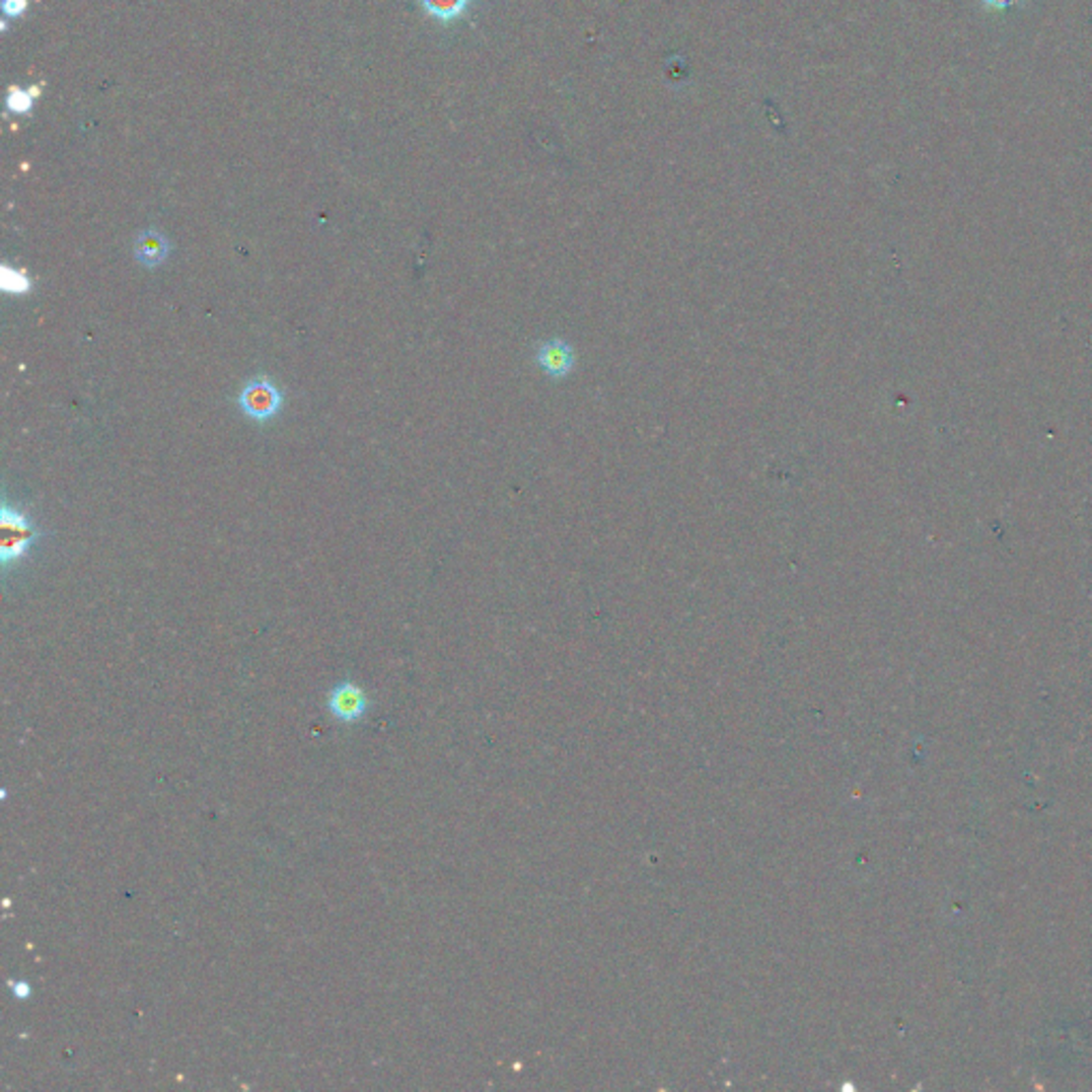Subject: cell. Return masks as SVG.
Segmentation results:
<instances>
[{
  "mask_svg": "<svg viewBox=\"0 0 1092 1092\" xmlns=\"http://www.w3.org/2000/svg\"><path fill=\"white\" fill-rule=\"evenodd\" d=\"M536 365L545 376L563 380L574 372L576 352L570 341H565L563 337H548L536 348Z\"/></svg>",
  "mask_w": 1092,
  "mask_h": 1092,
  "instance_id": "2",
  "label": "cell"
},
{
  "mask_svg": "<svg viewBox=\"0 0 1092 1092\" xmlns=\"http://www.w3.org/2000/svg\"><path fill=\"white\" fill-rule=\"evenodd\" d=\"M282 401V391L265 376L250 380L240 395V407L244 414L258 420V423H265V420L278 414Z\"/></svg>",
  "mask_w": 1092,
  "mask_h": 1092,
  "instance_id": "1",
  "label": "cell"
},
{
  "mask_svg": "<svg viewBox=\"0 0 1092 1092\" xmlns=\"http://www.w3.org/2000/svg\"><path fill=\"white\" fill-rule=\"evenodd\" d=\"M992 3H1001V5H1007L1009 0H992Z\"/></svg>",
  "mask_w": 1092,
  "mask_h": 1092,
  "instance_id": "9",
  "label": "cell"
},
{
  "mask_svg": "<svg viewBox=\"0 0 1092 1092\" xmlns=\"http://www.w3.org/2000/svg\"><path fill=\"white\" fill-rule=\"evenodd\" d=\"M36 541V530L18 510L3 508V563L20 559Z\"/></svg>",
  "mask_w": 1092,
  "mask_h": 1092,
  "instance_id": "4",
  "label": "cell"
},
{
  "mask_svg": "<svg viewBox=\"0 0 1092 1092\" xmlns=\"http://www.w3.org/2000/svg\"><path fill=\"white\" fill-rule=\"evenodd\" d=\"M470 5L472 0H420V7L427 11V16L440 24H451L464 18Z\"/></svg>",
  "mask_w": 1092,
  "mask_h": 1092,
  "instance_id": "6",
  "label": "cell"
},
{
  "mask_svg": "<svg viewBox=\"0 0 1092 1092\" xmlns=\"http://www.w3.org/2000/svg\"><path fill=\"white\" fill-rule=\"evenodd\" d=\"M26 7H29L26 0H3V11L7 13L9 18H20L22 13L26 11Z\"/></svg>",
  "mask_w": 1092,
  "mask_h": 1092,
  "instance_id": "8",
  "label": "cell"
},
{
  "mask_svg": "<svg viewBox=\"0 0 1092 1092\" xmlns=\"http://www.w3.org/2000/svg\"><path fill=\"white\" fill-rule=\"evenodd\" d=\"M169 255V242L158 231H146L135 244V256L146 267H158Z\"/></svg>",
  "mask_w": 1092,
  "mask_h": 1092,
  "instance_id": "5",
  "label": "cell"
},
{
  "mask_svg": "<svg viewBox=\"0 0 1092 1092\" xmlns=\"http://www.w3.org/2000/svg\"><path fill=\"white\" fill-rule=\"evenodd\" d=\"M35 90L26 92L22 88H16L13 86L9 90V97H7V108L13 111V113H29L33 109L35 105Z\"/></svg>",
  "mask_w": 1092,
  "mask_h": 1092,
  "instance_id": "7",
  "label": "cell"
},
{
  "mask_svg": "<svg viewBox=\"0 0 1092 1092\" xmlns=\"http://www.w3.org/2000/svg\"><path fill=\"white\" fill-rule=\"evenodd\" d=\"M327 708L331 717L341 723H357L370 710V700H367L365 692L359 686H354L350 681H341L328 693Z\"/></svg>",
  "mask_w": 1092,
  "mask_h": 1092,
  "instance_id": "3",
  "label": "cell"
}]
</instances>
